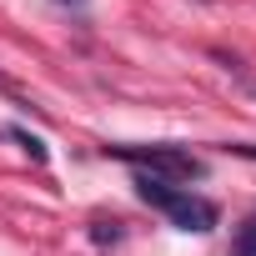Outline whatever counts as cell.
Instances as JSON below:
<instances>
[{
    "mask_svg": "<svg viewBox=\"0 0 256 256\" xmlns=\"http://www.w3.org/2000/svg\"><path fill=\"white\" fill-rule=\"evenodd\" d=\"M131 186H136V196H141L146 206L166 211V216H171V226H181V231L206 236V231H216V221H221V211H216L206 196H191V191H181L176 181H161V176L136 171V176H131Z\"/></svg>",
    "mask_w": 256,
    "mask_h": 256,
    "instance_id": "6da1fadb",
    "label": "cell"
},
{
    "mask_svg": "<svg viewBox=\"0 0 256 256\" xmlns=\"http://www.w3.org/2000/svg\"><path fill=\"white\" fill-rule=\"evenodd\" d=\"M106 156L136 166L146 176H161V181H196V176H206L201 156H191L186 146H166V141H156V146H106Z\"/></svg>",
    "mask_w": 256,
    "mask_h": 256,
    "instance_id": "7a4b0ae2",
    "label": "cell"
},
{
    "mask_svg": "<svg viewBox=\"0 0 256 256\" xmlns=\"http://www.w3.org/2000/svg\"><path fill=\"white\" fill-rule=\"evenodd\" d=\"M231 256H256V216L241 221V231H236V241H231Z\"/></svg>",
    "mask_w": 256,
    "mask_h": 256,
    "instance_id": "3957f363",
    "label": "cell"
},
{
    "mask_svg": "<svg viewBox=\"0 0 256 256\" xmlns=\"http://www.w3.org/2000/svg\"><path fill=\"white\" fill-rule=\"evenodd\" d=\"M10 136L26 146V156H30V161H46V156H50V151H46V141H40V136H30V131H20V126H10Z\"/></svg>",
    "mask_w": 256,
    "mask_h": 256,
    "instance_id": "277c9868",
    "label": "cell"
},
{
    "mask_svg": "<svg viewBox=\"0 0 256 256\" xmlns=\"http://www.w3.org/2000/svg\"><path fill=\"white\" fill-rule=\"evenodd\" d=\"M90 241H96V246L120 241V221H96V226H90Z\"/></svg>",
    "mask_w": 256,
    "mask_h": 256,
    "instance_id": "5b68a950",
    "label": "cell"
},
{
    "mask_svg": "<svg viewBox=\"0 0 256 256\" xmlns=\"http://www.w3.org/2000/svg\"><path fill=\"white\" fill-rule=\"evenodd\" d=\"M56 6H70V10H86V6H90V0H56Z\"/></svg>",
    "mask_w": 256,
    "mask_h": 256,
    "instance_id": "8992f818",
    "label": "cell"
}]
</instances>
